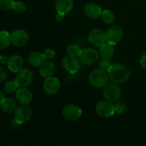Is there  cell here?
Segmentation results:
<instances>
[{
  "instance_id": "cell-32",
  "label": "cell",
  "mask_w": 146,
  "mask_h": 146,
  "mask_svg": "<svg viewBox=\"0 0 146 146\" xmlns=\"http://www.w3.org/2000/svg\"><path fill=\"white\" fill-rule=\"evenodd\" d=\"M140 63H141V65L143 68H146V53L141 56Z\"/></svg>"
},
{
  "instance_id": "cell-31",
  "label": "cell",
  "mask_w": 146,
  "mask_h": 146,
  "mask_svg": "<svg viewBox=\"0 0 146 146\" xmlns=\"http://www.w3.org/2000/svg\"><path fill=\"white\" fill-rule=\"evenodd\" d=\"M7 78V72L3 67L0 66V84L5 81Z\"/></svg>"
},
{
  "instance_id": "cell-34",
  "label": "cell",
  "mask_w": 146,
  "mask_h": 146,
  "mask_svg": "<svg viewBox=\"0 0 146 146\" xmlns=\"http://www.w3.org/2000/svg\"><path fill=\"white\" fill-rule=\"evenodd\" d=\"M9 61V58L8 57H7L6 56H4V55H1V59H0V62L2 64H7Z\"/></svg>"
},
{
  "instance_id": "cell-37",
  "label": "cell",
  "mask_w": 146,
  "mask_h": 146,
  "mask_svg": "<svg viewBox=\"0 0 146 146\" xmlns=\"http://www.w3.org/2000/svg\"><path fill=\"white\" fill-rule=\"evenodd\" d=\"M1 105H0V111H1Z\"/></svg>"
},
{
  "instance_id": "cell-4",
  "label": "cell",
  "mask_w": 146,
  "mask_h": 146,
  "mask_svg": "<svg viewBox=\"0 0 146 146\" xmlns=\"http://www.w3.org/2000/svg\"><path fill=\"white\" fill-rule=\"evenodd\" d=\"M33 80V74L27 68H21L16 76L15 81L19 88H27L31 84Z\"/></svg>"
},
{
  "instance_id": "cell-6",
  "label": "cell",
  "mask_w": 146,
  "mask_h": 146,
  "mask_svg": "<svg viewBox=\"0 0 146 146\" xmlns=\"http://www.w3.org/2000/svg\"><path fill=\"white\" fill-rule=\"evenodd\" d=\"M99 52L94 48H86L82 49L79 56L80 61L86 65L95 64L99 58Z\"/></svg>"
},
{
  "instance_id": "cell-14",
  "label": "cell",
  "mask_w": 146,
  "mask_h": 146,
  "mask_svg": "<svg viewBox=\"0 0 146 146\" xmlns=\"http://www.w3.org/2000/svg\"><path fill=\"white\" fill-rule=\"evenodd\" d=\"M16 98L20 104L28 105L32 101L33 94L27 88H19L16 93Z\"/></svg>"
},
{
  "instance_id": "cell-16",
  "label": "cell",
  "mask_w": 146,
  "mask_h": 146,
  "mask_svg": "<svg viewBox=\"0 0 146 146\" xmlns=\"http://www.w3.org/2000/svg\"><path fill=\"white\" fill-rule=\"evenodd\" d=\"M23 59L21 56L18 55H13L9 58V61L7 63L8 68L11 72L17 73L22 68Z\"/></svg>"
},
{
  "instance_id": "cell-2",
  "label": "cell",
  "mask_w": 146,
  "mask_h": 146,
  "mask_svg": "<svg viewBox=\"0 0 146 146\" xmlns=\"http://www.w3.org/2000/svg\"><path fill=\"white\" fill-rule=\"evenodd\" d=\"M108 74L106 71L101 69H96L89 75V82L96 88H102L106 86L108 82Z\"/></svg>"
},
{
  "instance_id": "cell-15",
  "label": "cell",
  "mask_w": 146,
  "mask_h": 146,
  "mask_svg": "<svg viewBox=\"0 0 146 146\" xmlns=\"http://www.w3.org/2000/svg\"><path fill=\"white\" fill-rule=\"evenodd\" d=\"M84 11L88 18L95 19L101 15L102 9L98 4H94V3H88L84 7Z\"/></svg>"
},
{
  "instance_id": "cell-33",
  "label": "cell",
  "mask_w": 146,
  "mask_h": 146,
  "mask_svg": "<svg viewBox=\"0 0 146 146\" xmlns=\"http://www.w3.org/2000/svg\"><path fill=\"white\" fill-rule=\"evenodd\" d=\"M64 15H65V14H62V13L57 12L56 16V21H62L63 19H64Z\"/></svg>"
},
{
  "instance_id": "cell-24",
  "label": "cell",
  "mask_w": 146,
  "mask_h": 146,
  "mask_svg": "<svg viewBox=\"0 0 146 146\" xmlns=\"http://www.w3.org/2000/svg\"><path fill=\"white\" fill-rule=\"evenodd\" d=\"M81 51H82V49H81L79 46L76 45V44H70L67 47V53H68V54L70 56H79Z\"/></svg>"
},
{
  "instance_id": "cell-19",
  "label": "cell",
  "mask_w": 146,
  "mask_h": 146,
  "mask_svg": "<svg viewBox=\"0 0 146 146\" xmlns=\"http://www.w3.org/2000/svg\"><path fill=\"white\" fill-rule=\"evenodd\" d=\"M45 57L44 54L34 51L32 52L29 56V62L31 66L35 67H39L45 62Z\"/></svg>"
},
{
  "instance_id": "cell-8",
  "label": "cell",
  "mask_w": 146,
  "mask_h": 146,
  "mask_svg": "<svg viewBox=\"0 0 146 146\" xmlns=\"http://www.w3.org/2000/svg\"><path fill=\"white\" fill-rule=\"evenodd\" d=\"M96 113L100 116L104 118L111 117L115 113V106H113L109 101H101L96 105Z\"/></svg>"
},
{
  "instance_id": "cell-30",
  "label": "cell",
  "mask_w": 146,
  "mask_h": 146,
  "mask_svg": "<svg viewBox=\"0 0 146 146\" xmlns=\"http://www.w3.org/2000/svg\"><path fill=\"white\" fill-rule=\"evenodd\" d=\"M43 54H44L46 60L52 59L55 56V52L52 49H51V48H47V49H46Z\"/></svg>"
},
{
  "instance_id": "cell-12",
  "label": "cell",
  "mask_w": 146,
  "mask_h": 146,
  "mask_svg": "<svg viewBox=\"0 0 146 146\" xmlns=\"http://www.w3.org/2000/svg\"><path fill=\"white\" fill-rule=\"evenodd\" d=\"M60 88V82L56 77H47L43 84V89L48 95L56 94Z\"/></svg>"
},
{
  "instance_id": "cell-27",
  "label": "cell",
  "mask_w": 146,
  "mask_h": 146,
  "mask_svg": "<svg viewBox=\"0 0 146 146\" xmlns=\"http://www.w3.org/2000/svg\"><path fill=\"white\" fill-rule=\"evenodd\" d=\"M14 0H0V9L2 10L11 9L13 7Z\"/></svg>"
},
{
  "instance_id": "cell-9",
  "label": "cell",
  "mask_w": 146,
  "mask_h": 146,
  "mask_svg": "<svg viewBox=\"0 0 146 146\" xmlns=\"http://www.w3.org/2000/svg\"><path fill=\"white\" fill-rule=\"evenodd\" d=\"M64 68L71 74H76L81 68V62L77 57L68 55L62 60Z\"/></svg>"
},
{
  "instance_id": "cell-25",
  "label": "cell",
  "mask_w": 146,
  "mask_h": 146,
  "mask_svg": "<svg viewBox=\"0 0 146 146\" xmlns=\"http://www.w3.org/2000/svg\"><path fill=\"white\" fill-rule=\"evenodd\" d=\"M17 88H19L18 84L16 82V81H9L5 83L4 84V91L8 94H13L17 91Z\"/></svg>"
},
{
  "instance_id": "cell-21",
  "label": "cell",
  "mask_w": 146,
  "mask_h": 146,
  "mask_svg": "<svg viewBox=\"0 0 146 146\" xmlns=\"http://www.w3.org/2000/svg\"><path fill=\"white\" fill-rule=\"evenodd\" d=\"M0 105H1V108L2 111L4 113H10L14 111L17 107V104L15 100L11 98H5L0 104Z\"/></svg>"
},
{
  "instance_id": "cell-20",
  "label": "cell",
  "mask_w": 146,
  "mask_h": 146,
  "mask_svg": "<svg viewBox=\"0 0 146 146\" xmlns=\"http://www.w3.org/2000/svg\"><path fill=\"white\" fill-rule=\"evenodd\" d=\"M55 71V65L53 63L49 61H45L42 65L40 66L39 73L41 76L47 77L51 76Z\"/></svg>"
},
{
  "instance_id": "cell-22",
  "label": "cell",
  "mask_w": 146,
  "mask_h": 146,
  "mask_svg": "<svg viewBox=\"0 0 146 146\" xmlns=\"http://www.w3.org/2000/svg\"><path fill=\"white\" fill-rule=\"evenodd\" d=\"M11 43V35L6 31H0V49L5 48L9 46Z\"/></svg>"
},
{
  "instance_id": "cell-23",
  "label": "cell",
  "mask_w": 146,
  "mask_h": 146,
  "mask_svg": "<svg viewBox=\"0 0 146 146\" xmlns=\"http://www.w3.org/2000/svg\"><path fill=\"white\" fill-rule=\"evenodd\" d=\"M101 17V19H102V21L106 24H113L114 22V21H115V19L114 13L113 11H111V10L108 9H105L104 11H102Z\"/></svg>"
},
{
  "instance_id": "cell-10",
  "label": "cell",
  "mask_w": 146,
  "mask_h": 146,
  "mask_svg": "<svg viewBox=\"0 0 146 146\" xmlns=\"http://www.w3.org/2000/svg\"><path fill=\"white\" fill-rule=\"evenodd\" d=\"M11 43L14 46L20 47L25 45L29 40V34L23 29H17L11 34Z\"/></svg>"
},
{
  "instance_id": "cell-13",
  "label": "cell",
  "mask_w": 146,
  "mask_h": 146,
  "mask_svg": "<svg viewBox=\"0 0 146 146\" xmlns=\"http://www.w3.org/2000/svg\"><path fill=\"white\" fill-rule=\"evenodd\" d=\"M88 38L89 42L96 47H100L106 41L105 33L98 29L91 30L88 34Z\"/></svg>"
},
{
  "instance_id": "cell-26",
  "label": "cell",
  "mask_w": 146,
  "mask_h": 146,
  "mask_svg": "<svg viewBox=\"0 0 146 146\" xmlns=\"http://www.w3.org/2000/svg\"><path fill=\"white\" fill-rule=\"evenodd\" d=\"M12 9L14 10V11H16V12H24L26 10V5L24 4V3H23L22 1H14V4H13Z\"/></svg>"
},
{
  "instance_id": "cell-35",
  "label": "cell",
  "mask_w": 146,
  "mask_h": 146,
  "mask_svg": "<svg viewBox=\"0 0 146 146\" xmlns=\"http://www.w3.org/2000/svg\"><path fill=\"white\" fill-rule=\"evenodd\" d=\"M4 99H5V96H4V93H3L1 91H0V104H1Z\"/></svg>"
},
{
  "instance_id": "cell-7",
  "label": "cell",
  "mask_w": 146,
  "mask_h": 146,
  "mask_svg": "<svg viewBox=\"0 0 146 146\" xmlns=\"http://www.w3.org/2000/svg\"><path fill=\"white\" fill-rule=\"evenodd\" d=\"M121 95V90L119 86L117 84H107L104 90V96L107 101H117L120 98Z\"/></svg>"
},
{
  "instance_id": "cell-29",
  "label": "cell",
  "mask_w": 146,
  "mask_h": 146,
  "mask_svg": "<svg viewBox=\"0 0 146 146\" xmlns=\"http://www.w3.org/2000/svg\"><path fill=\"white\" fill-rule=\"evenodd\" d=\"M126 108L127 105L124 102H119L115 106V111L118 114H121L125 112Z\"/></svg>"
},
{
  "instance_id": "cell-1",
  "label": "cell",
  "mask_w": 146,
  "mask_h": 146,
  "mask_svg": "<svg viewBox=\"0 0 146 146\" xmlns=\"http://www.w3.org/2000/svg\"><path fill=\"white\" fill-rule=\"evenodd\" d=\"M109 79L113 83L121 84L125 83L131 77V72L126 65L122 64H115L111 65L108 71Z\"/></svg>"
},
{
  "instance_id": "cell-3",
  "label": "cell",
  "mask_w": 146,
  "mask_h": 146,
  "mask_svg": "<svg viewBox=\"0 0 146 146\" xmlns=\"http://www.w3.org/2000/svg\"><path fill=\"white\" fill-rule=\"evenodd\" d=\"M14 112V121L17 124H23L30 119L32 115V109L28 105L17 106Z\"/></svg>"
},
{
  "instance_id": "cell-18",
  "label": "cell",
  "mask_w": 146,
  "mask_h": 146,
  "mask_svg": "<svg viewBox=\"0 0 146 146\" xmlns=\"http://www.w3.org/2000/svg\"><path fill=\"white\" fill-rule=\"evenodd\" d=\"M99 55L101 56V59L109 60L113 55L114 49L112 44L106 42L99 47Z\"/></svg>"
},
{
  "instance_id": "cell-11",
  "label": "cell",
  "mask_w": 146,
  "mask_h": 146,
  "mask_svg": "<svg viewBox=\"0 0 146 146\" xmlns=\"http://www.w3.org/2000/svg\"><path fill=\"white\" fill-rule=\"evenodd\" d=\"M63 115L64 118L70 121H76L81 118L82 115V111L77 106L74 104L66 105L63 109Z\"/></svg>"
},
{
  "instance_id": "cell-17",
  "label": "cell",
  "mask_w": 146,
  "mask_h": 146,
  "mask_svg": "<svg viewBox=\"0 0 146 146\" xmlns=\"http://www.w3.org/2000/svg\"><path fill=\"white\" fill-rule=\"evenodd\" d=\"M55 8L57 12L66 14L69 13L74 8V1L73 0H57L55 4Z\"/></svg>"
},
{
  "instance_id": "cell-28",
  "label": "cell",
  "mask_w": 146,
  "mask_h": 146,
  "mask_svg": "<svg viewBox=\"0 0 146 146\" xmlns=\"http://www.w3.org/2000/svg\"><path fill=\"white\" fill-rule=\"evenodd\" d=\"M111 66V63L109 62V60L101 59V61L100 62V64H99L100 69L108 72V71H109Z\"/></svg>"
},
{
  "instance_id": "cell-36",
  "label": "cell",
  "mask_w": 146,
  "mask_h": 146,
  "mask_svg": "<svg viewBox=\"0 0 146 146\" xmlns=\"http://www.w3.org/2000/svg\"><path fill=\"white\" fill-rule=\"evenodd\" d=\"M1 52H0V59H1Z\"/></svg>"
},
{
  "instance_id": "cell-5",
  "label": "cell",
  "mask_w": 146,
  "mask_h": 146,
  "mask_svg": "<svg viewBox=\"0 0 146 146\" xmlns=\"http://www.w3.org/2000/svg\"><path fill=\"white\" fill-rule=\"evenodd\" d=\"M106 34V42L115 45L121 41L123 38V30L119 26H112L107 30Z\"/></svg>"
}]
</instances>
